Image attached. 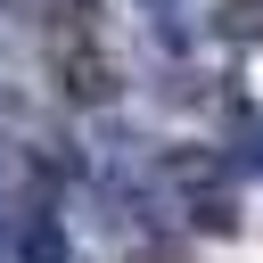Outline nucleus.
<instances>
[{
  "label": "nucleus",
  "instance_id": "423d86ee",
  "mask_svg": "<svg viewBox=\"0 0 263 263\" xmlns=\"http://www.w3.org/2000/svg\"><path fill=\"white\" fill-rule=\"evenodd\" d=\"M0 263H16V214L0 205Z\"/></svg>",
  "mask_w": 263,
  "mask_h": 263
},
{
  "label": "nucleus",
  "instance_id": "0eeeda50",
  "mask_svg": "<svg viewBox=\"0 0 263 263\" xmlns=\"http://www.w3.org/2000/svg\"><path fill=\"white\" fill-rule=\"evenodd\" d=\"M247 164H255V173H263V132H255V148H247Z\"/></svg>",
  "mask_w": 263,
  "mask_h": 263
},
{
  "label": "nucleus",
  "instance_id": "f257e3e1",
  "mask_svg": "<svg viewBox=\"0 0 263 263\" xmlns=\"http://www.w3.org/2000/svg\"><path fill=\"white\" fill-rule=\"evenodd\" d=\"M58 90H66L74 107H115V99H123V74H115V58H107L99 41H66V49H58Z\"/></svg>",
  "mask_w": 263,
  "mask_h": 263
},
{
  "label": "nucleus",
  "instance_id": "39448f33",
  "mask_svg": "<svg viewBox=\"0 0 263 263\" xmlns=\"http://www.w3.org/2000/svg\"><path fill=\"white\" fill-rule=\"evenodd\" d=\"M214 33L222 41H263V0H222L214 8Z\"/></svg>",
  "mask_w": 263,
  "mask_h": 263
},
{
  "label": "nucleus",
  "instance_id": "f03ea898",
  "mask_svg": "<svg viewBox=\"0 0 263 263\" xmlns=\"http://www.w3.org/2000/svg\"><path fill=\"white\" fill-rule=\"evenodd\" d=\"M16 263H74V238H66V222L49 205H33L16 222Z\"/></svg>",
  "mask_w": 263,
  "mask_h": 263
},
{
  "label": "nucleus",
  "instance_id": "20e7f679",
  "mask_svg": "<svg viewBox=\"0 0 263 263\" xmlns=\"http://www.w3.org/2000/svg\"><path fill=\"white\" fill-rule=\"evenodd\" d=\"M189 230L197 238H238V197H222V189L189 197Z\"/></svg>",
  "mask_w": 263,
  "mask_h": 263
},
{
  "label": "nucleus",
  "instance_id": "7ed1b4c3",
  "mask_svg": "<svg viewBox=\"0 0 263 263\" xmlns=\"http://www.w3.org/2000/svg\"><path fill=\"white\" fill-rule=\"evenodd\" d=\"M8 8H25V25L58 33V49L66 41H90V16H99V0H8Z\"/></svg>",
  "mask_w": 263,
  "mask_h": 263
}]
</instances>
